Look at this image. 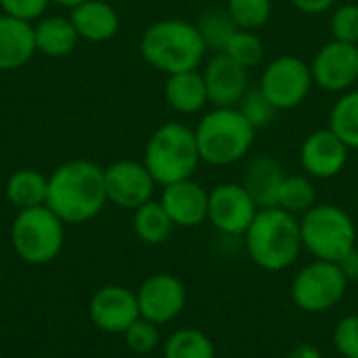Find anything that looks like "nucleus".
<instances>
[{"mask_svg": "<svg viewBox=\"0 0 358 358\" xmlns=\"http://www.w3.org/2000/svg\"><path fill=\"white\" fill-rule=\"evenodd\" d=\"M348 153L350 149L329 128H319L302 141L300 166L306 176L329 180L344 172Z\"/></svg>", "mask_w": 358, "mask_h": 358, "instance_id": "15", "label": "nucleus"}, {"mask_svg": "<svg viewBox=\"0 0 358 358\" xmlns=\"http://www.w3.org/2000/svg\"><path fill=\"white\" fill-rule=\"evenodd\" d=\"M300 13L306 15H323L325 10H329L338 0H289Z\"/></svg>", "mask_w": 358, "mask_h": 358, "instance_id": "36", "label": "nucleus"}, {"mask_svg": "<svg viewBox=\"0 0 358 358\" xmlns=\"http://www.w3.org/2000/svg\"><path fill=\"white\" fill-rule=\"evenodd\" d=\"M136 300L141 317L162 327L182 315L187 306V287L172 273H155L141 283Z\"/></svg>", "mask_w": 358, "mask_h": 358, "instance_id": "11", "label": "nucleus"}, {"mask_svg": "<svg viewBox=\"0 0 358 358\" xmlns=\"http://www.w3.org/2000/svg\"><path fill=\"white\" fill-rule=\"evenodd\" d=\"M224 52L239 63L241 67H245L248 71L258 67L264 59V42L260 40V36L256 31H248V29H237V34L231 38V42L227 44Z\"/></svg>", "mask_w": 358, "mask_h": 358, "instance_id": "30", "label": "nucleus"}, {"mask_svg": "<svg viewBox=\"0 0 358 358\" xmlns=\"http://www.w3.org/2000/svg\"><path fill=\"white\" fill-rule=\"evenodd\" d=\"M302 245L315 260L342 262L357 248L355 218L336 203H317L300 216Z\"/></svg>", "mask_w": 358, "mask_h": 358, "instance_id": "6", "label": "nucleus"}, {"mask_svg": "<svg viewBox=\"0 0 358 358\" xmlns=\"http://www.w3.org/2000/svg\"><path fill=\"white\" fill-rule=\"evenodd\" d=\"M143 164L162 187L193 178L201 164L195 130L180 122L162 124L147 141Z\"/></svg>", "mask_w": 358, "mask_h": 358, "instance_id": "5", "label": "nucleus"}, {"mask_svg": "<svg viewBox=\"0 0 358 358\" xmlns=\"http://www.w3.org/2000/svg\"><path fill=\"white\" fill-rule=\"evenodd\" d=\"M69 19L80 40L88 42H107L120 29V15L105 0H86L73 6Z\"/></svg>", "mask_w": 358, "mask_h": 358, "instance_id": "20", "label": "nucleus"}, {"mask_svg": "<svg viewBox=\"0 0 358 358\" xmlns=\"http://www.w3.org/2000/svg\"><path fill=\"white\" fill-rule=\"evenodd\" d=\"M36 52L34 25L29 21L0 15V71L23 67Z\"/></svg>", "mask_w": 358, "mask_h": 358, "instance_id": "18", "label": "nucleus"}, {"mask_svg": "<svg viewBox=\"0 0 358 358\" xmlns=\"http://www.w3.org/2000/svg\"><path fill=\"white\" fill-rule=\"evenodd\" d=\"M227 13L239 29L258 31L273 15V0H227Z\"/></svg>", "mask_w": 358, "mask_h": 358, "instance_id": "29", "label": "nucleus"}, {"mask_svg": "<svg viewBox=\"0 0 358 358\" xmlns=\"http://www.w3.org/2000/svg\"><path fill=\"white\" fill-rule=\"evenodd\" d=\"M195 25L201 34V40L208 52H224L227 44L239 29L233 17L227 13V8H214V10L203 13Z\"/></svg>", "mask_w": 358, "mask_h": 358, "instance_id": "28", "label": "nucleus"}, {"mask_svg": "<svg viewBox=\"0 0 358 358\" xmlns=\"http://www.w3.org/2000/svg\"><path fill=\"white\" fill-rule=\"evenodd\" d=\"M138 48L145 63L166 76L199 69L208 55L197 25L185 19L155 21L145 29Z\"/></svg>", "mask_w": 358, "mask_h": 358, "instance_id": "3", "label": "nucleus"}, {"mask_svg": "<svg viewBox=\"0 0 358 358\" xmlns=\"http://www.w3.org/2000/svg\"><path fill=\"white\" fill-rule=\"evenodd\" d=\"M315 86L310 65L296 55L275 57L262 71L258 88L277 107V111H289L300 107Z\"/></svg>", "mask_w": 358, "mask_h": 358, "instance_id": "9", "label": "nucleus"}, {"mask_svg": "<svg viewBox=\"0 0 358 358\" xmlns=\"http://www.w3.org/2000/svg\"><path fill=\"white\" fill-rule=\"evenodd\" d=\"M88 315L96 329L122 336L141 317L136 292L124 285H105L90 298Z\"/></svg>", "mask_w": 358, "mask_h": 358, "instance_id": "14", "label": "nucleus"}, {"mask_svg": "<svg viewBox=\"0 0 358 358\" xmlns=\"http://www.w3.org/2000/svg\"><path fill=\"white\" fill-rule=\"evenodd\" d=\"M36 36V52H42L44 57L61 59L76 50L80 36L71 23L69 17H42L34 25Z\"/></svg>", "mask_w": 358, "mask_h": 358, "instance_id": "22", "label": "nucleus"}, {"mask_svg": "<svg viewBox=\"0 0 358 358\" xmlns=\"http://www.w3.org/2000/svg\"><path fill=\"white\" fill-rule=\"evenodd\" d=\"M50 0H0V8L4 15L23 19V21H36L42 19L46 6Z\"/></svg>", "mask_w": 358, "mask_h": 358, "instance_id": "35", "label": "nucleus"}, {"mask_svg": "<svg viewBox=\"0 0 358 358\" xmlns=\"http://www.w3.org/2000/svg\"><path fill=\"white\" fill-rule=\"evenodd\" d=\"M285 358H323V355H321V350H319L315 344L302 342V344H298L296 348H292Z\"/></svg>", "mask_w": 358, "mask_h": 358, "instance_id": "38", "label": "nucleus"}, {"mask_svg": "<svg viewBox=\"0 0 358 358\" xmlns=\"http://www.w3.org/2000/svg\"><path fill=\"white\" fill-rule=\"evenodd\" d=\"M348 289V279L338 262L313 260L302 266L292 281L294 304L308 313L321 315L336 308Z\"/></svg>", "mask_w": 358, "mask_h": 358, "instance_id": "8", "label": "nucleus"}, {"mask_svg": "<svg viewBox=\"0 0 358 358\" xmlns=\"http://www.w3.org/2000/svg\"><path fill=\"white\" fill-rule=\"evenodd\" d=\"M122 336L126 340V346L136 355H149L162 342L159 325H155V323H151V321H147L143 317H138Z\"/></svg>", "mask_w": 358, "mask_h": 358, "instance_id": "32", "label": "nucleus"}, {"mask_svg": "<svg viewBox=\"0 0 358 358\" xmlns=\"http://www.w3.org/2000/svg\"><path fill=\"white\" fill-rule=\"evenodd\" d=\"M340 268L344 271V275H346L348 283L358 281V245L355 248V250H350V252L342 258Z\"/></svg>", "mask_w": 358, "mask_h": 358, "instance_id": "37", "label": "nucleus"}, {"mask_svg": "<svg viewBox=\"0 0 358 358\" xmlns=\"http://www.w3.org/2000/svg\"><path fill=\"white\" fill-rule=\"evenodd\" d=\"M239 111L245 115V120L256 128V130H262V128H268L275 117H277V107L264 96V92L260 88H254V90H248L245 96L241 99V103L237 105Z\"/></svg>", "mask_w": 358, "mask_h": 358, "instance_id": "31", "label": "nucleus"}, {"mask_svg": "<svg viewBox=\"0 0 358 358\" xmlns=\"http://www.w3.org/2000/svg\"><path fill=\"white\" fill-rule=\"evenodd\" d=\"M164 94H166L170 109H174L180 115H195L203 111L210 103L208 88L199 69L168 76Z\"/></svg>", "mask_w": 358, "mask_h": 358, "instance_id": "21", "label": "nucleus"}, {"mask_svg": "<svg viewBox=\"0 0 358 358\" xmlns=\"http://www.w3.org/2000/svg\"><path fill=\"white\" fill-rule=\"evenodd\" d=\"M208 199L210 191H206L193 178H187L166 185L159 203L172 218L174 227L193 229L208 220Z\"/></svg>", "mask_w": 358, "mask_h": 358, "instance_id": "17", "label": "nucleus"}, {"mask_svg": "<svg viewBox=\"0 0 358 358\" xmlns=\"http://www.w3.org/2000/svg\"><path fill=\"white\" fill-rule=\"evenodd\" d=\"M4 193L17 210L46 206L48 178L34 168H21L8 176Z\"/></svg>", "mask_w": 358, "mask_h": 358, "instance_id": "23", "label": "nucleus"}, {"mask_svg": "<svg viewBox=\"0 0 358 358\" xmlns=\"http://www.w3.org/2000/svg\"><path fill=\"white\" fill-rule=\"evenodd\" d=\"M243 241L250 260L266 273L289 268L304 250L300 218L277 206L258 210Z\"/></svg>", "mask_w": 358, "mask_h": 358, "instance_id": "2", "label": "nucleus"}, {"mask_svg": "<svg viewBox=\"0 0 358 358\" xmlns=\"http://www.w3.org/2000/svg\"><path fill=\"white\" fill-rule=\"evenodd\" d=\"M50 2H55V4H59V6L73 8V6H78V4H82V2H86V0H50Z\"/></svg>", "mask_w": 358, "mask_h": 358, "instance_id": "39", "label": "nucleus"}, {"mask_svg": "<svg viewBox=\"0 0 358 358\" xmlns=\"http://www.w3.org/2000/svg\"><path fill=\"white\" fill-rule=\"evenodd\" d=\"M208 99L214 107H237L245 96L248 69L235 63L227 52H212L201 69Z\"/></svg>", "mask_w": 358, "mask_h": 358, "instance_id": "16", "label": "nucleus"}, {"mask_svg": "<svg viewBox=\"0 0 358 358\" xmlns=\"http://www.w3.org/2000/svg\"><path fill=\"white\" fill-rule=\"evenodd\" d=\"M313 206H317V189L313 178L306 174H287L279 189L277 208L294 216H302Z\"/></svg>", "mask_w": 358, "mask_h": 358, "instance_id": "27", "label": "nucleus"}, {"mask_svg": "<svg viewBox=\"0 0 358 358\" xmlns=\"http://www.w3.org/2000/svg\"><path fill=\"white\" fill-rule=\"evenodd\" d=\"M193 130L201 162L214 168L241 162L250 153L258 132L239 107H214L201 115Z\"/></svg>", "mask_w": 358, "mask_h": 358, "instance_id": "4", "label": "nucleus"}, {"mask_svg": "<svg viewBox=\"0 0 358 358\" xmlns=\"http://www.w3.org/2000/svg\"><path fill=\"white\" fill-rule=\"evenodd\" d=\"M103 172L107 201L126 210H136L153 199L157 182L143 162L120 159Z\"/></svg>", "mask_w": 358, "mask_h": 358, "instance_id": "13", "label": "nucleus"}, {"mask_svg": "<svg viewBox=\"0 0 358 358\" xmlns=\"http://www.w3.org/2000/svg\"><path fill=\"white\" fill-rule=\"evenodd\" d=\"M331 40L358 44V4L357 2H344L340 4L331 19H329Z\"/></svg>", "mask_w": 358, "mask_h": 358, "instance_id": "33", "label": "nucleus"}, {"mask_svg": "<svg viewBox=\"0 0 358 358\" xmlns=\"http://www.w3.org/2000/svg\"><path fill=\"white\" fill-rule=\"evenodd\" d=\"M132 229L134 235L147 243V245H159L164 241L170 239L172 231H174V222L168 216V212L164 210V206L159 201H147L141 208L134 210L132 216Z\"/></svg>", "mask_w": 358, "mask_h": 358, "instance_id": "24", "label": "nucleus"}, {"mask_svg": "<svg viewBox=\"0 0 358 358\" xmlns=\"http://www.w3.org/2000/svg\"><path fill=\"white\" fill-rule=\"evenodd\" d=\"M315 86L327 92H348L358 84V44L331 40L323 44L310 63Z\"/></svg>", "mask_w": 358, "mask_h": 358, "instance_id": "12", "label": "nucleus"}, {"mask_svg": "<svg viewBox=\"0 0 358 358\" xmlns=\"http://www.w3.org/2000/svg\"><path fill=\"white\" fill-rule=\"evenodd\" d=\"M10 243L23 262L31 266L48 264L63 250L65 222L48 206L19 210L10 227Z\"/></svg>", "mask_w": 358, "mask_h": 358, "instance_id": "7", "label": "nucleus"}, {"mask_svg": "<svg viewBox=\"0 0 358 358\" xmlns=\"http://www.w3.org/2000/svg\"><path fill=\"white\" fill-rule=\"evenodd\" d=\"M285 176L287 174L283 170V164L277 157L258 155L248 164L241 185L252 195L256 206L260 210H264V208H275L277 206L279 189H281V182H283Z\"/></svg>", "mask_w": 358, "mask_h": 358, "instance_id": "19", "label": "nucleus"}, {"mask_svg": "<svg viewBox=\"0 0 358 358\" xmlns=\"http://www.w3.org/2000/svg\"><path fill=\"white\" fill-rule=\"evenodd\" d=\"M164 358H216V346L206 331L182 327L166 340Z\"/></svg>", "mask_w": 358, "mask_h": 358, "instance_id": "26", "label": "nucleus"}, {"mask_svg": "<svg viewBox=\"0 0 358 358\" xmlns=\"http://www.w3.org/2000/svg\"><path fill=\"white\" fill-rule=\"evenodd\" d=\"M350 151H358V88L342 92L329 111L327 126Z\"/></svg>", "mask_w": 358, "mask_h": 358, "instance_id": "25", "label": "nucleus"}, {"mask_svg": "<svg viewBox=\"0 0 358 358\" xmlns=\"http://www.w3.org/2000/svg\"><path fill=\"white\" fill-rule=\"evenodd\" d=\"M105 203V172L88 159L65 162L48 176L46 206L65 224L92 220Z\"/></svg>", "mask_w": 358, "mask_h": 358, "instance_id": "1", "label": "nucleus"}, {"mask_svg": "<svg viewBox=\"0 0 358 358\" xmlns=\"http://www.w3.org/2000/svg\"><path fill=\"white\" fill-rule=\"evenodd\" d=\"M331 342L342 358H358V315H346L336 323Z\"/></svg>", "mask_w": 358, "mask_h": 358, "instance_id": "34", "label": "nucleus"}, {"mask_svg": "<svg viewBox=\"0 0 358 358\" xmlns=\"http://www.w3.org/2000/svg\"><path fill=\"white\" fill-rule=\"evenodd\" d=\"M258 210L241 182H220L210 191L208 222L224 237H243Z\"/></svg>", "mask_w": 358, "mask_h": 358, "instance_id": "10", "label": "nucleus"}]
</instances>
